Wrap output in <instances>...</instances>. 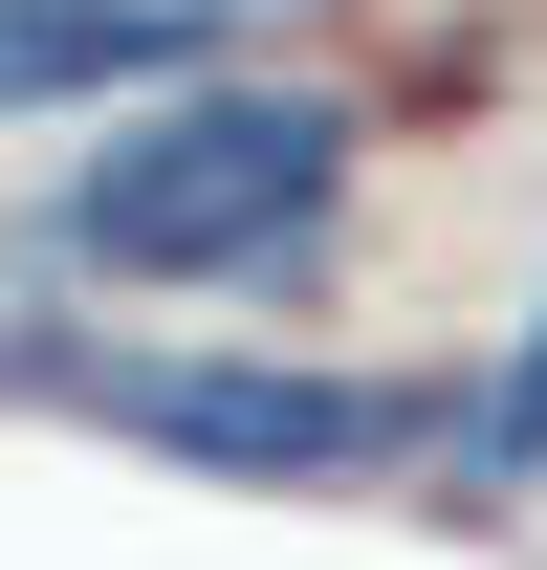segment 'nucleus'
Masks as SVG:
<instances>
[{"instance_id":"nucleus-4","label":"nucleus","mask_w":547,"mask_h":570,"mask_svg":"<svg viewBox=\"0 0 547 570\" xmlns=\"http://www.w3.org/2000/svg\"><path fill=\"white\" fill-rule=\"evenodd\" d=\"M460 461H481V483H547V307H526V352L481 373V417H460Z\"/></svg>"},{"instance_id":"nucleus-2","label":"nucleus","mask_w":547,"mask_h":570,"mask_svg":"<svg viewBox=\"0 0 547 570\" xmlns=\"http://www.w3.org/2000/svg\"><path fill=\"white\" fill-rule=\"evenodd\" d=\"M67 373V352H44ZM110 439H153V461H198V483H395L416 417L438 395H395V373H198V352H153V373H67Z\"/></svg>"},{"instance_id":"nucleus-3","label":"nucleus","mask_w":547,"mask_h":570,"mask_svg":"<svg viewBox=\"0 0 547 570\" xmlns=\"http://www.w3.org/2000/svg\"><path fill=\"white\" fill-rule=\"evenodd\" d=\"M198 45H219V0H0V110H88V88H153Z\"/></svg>"},{"instance_id":"nucleus-5","label":"nucleus","mask_w":547,"mask_h":570,"mask_svg":"<svg viewBox=\"0 0 547 570\" xmlns=\"http://www.w3.org/2000/svg\"><path fill=\"white\" fill-rule=\"evenodd\" d=\"M219 22H307V0H219Z\"/></svg>"},{"instance_id":"nucleus-1","label":"nucleus","mask_w":547,"mask_h":570,"mask_svg":"<svg viewBox=\"0 0 547 570\" xmlns=\"http://www.w3.org/2000/svg\"><path fill=\"white\" fill-rule=\"evenodd\" d=\"M329 198H350V110H307V88H176V110H132L22 219V264L44 285H285L329 242Z\"/></svg>"}]
</instances>
